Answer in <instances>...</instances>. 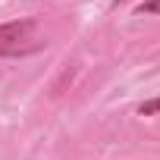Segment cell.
Returning <instances> with one entry per match:
<instances>
[{
    "label": "cell",
    "instance_id": "3957f363",
    "mask_svg": "<svg viewBox=\"0 0 160 160\" xmlns=\"http://www.w3.org/2000/svg\"><path fill=\"white\" fill-rule=\"evenodd\" d=\"M138 13H160V0H144L138 7Z\"/></svg>",
    "mask_w": 160,
    "mask_h": 160
},
{
    "label": "cell",
    "instance_id": "277c9868",
    "mask_svg": "<svg viewBox=\"0 0 160 160\" xmlns=\"http://www.w3.org/2000/svg\"><path fill=\"white\" fill-rule=\"evenodd\" d=\"M119 3H126V0H119Z\"/></svg>",
    "mask_w": 160,
    "mask_h": 160
},
{
    "label": "cell",
    "instance_id": "7a4b0ae2",
    "mask_svg": "<svg viewBox=\"0 0 160 160\" xmlns=\"http://www.w3.org/2000/svg\"><path fill=\"white\" fill-rule=\"evenodd\" d=\"M154 113H160V98H154V101H144V104L138 107V116H154Z\"/></svg>",
    "mask_w": 160,
    "mask_h": 160
},
{
    "label": "cell",
    "instance_id": "6da1fadb",
    "mask_svg": "<svg viewBox=\"0 0 160 160\" xmlns=\"http://www.w3.org/2000/svg\"><path fill=\"white\" fill-rule=\"evenodd\" d=\"M44 35L35 19H16L0 25V57H28L44 47Z\"/></svg>",
    "mask_w": 160,
    "mask_h": 160
}]
</instances>
